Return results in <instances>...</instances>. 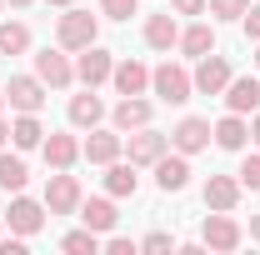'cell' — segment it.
Returning <instances> with one entry per match:
<instances>
[{
    "label": "cell",
    "mask_w": 260,
    "mask_h": 255,
    "mask_svg": "<svg viewBox=\"0 0 260 255\" xmlns=\"http://www.w3.org/2000/svg\"><path fill=\"white\" fill-rule=\"evenodd\" d=\"M100 35V20L90 10H65L60 25H55V40H60V50H85V45H95Z\"/></svg>",
    "instance_id": "6da1fadb"
},
{
    "label": "cell",
    "mask_w": 260,
    "mask_h": 255,
    "mask_svg": "<svg viewBox=\"0 0 260 255\" xmlns=\"http://www.w3.org/2000/svg\"><path fill=\"white\" fill-rule=\"evenodd\" d=\"M150 90H155L165 105H185L190 90H195V80H190V70H185V65H170V60H165L160 70H150Z\"/></svg>",
    "instance_id": "7a4b0ae2"
},
{
    "label": "cell",
    "mask_w": 260,
    "mask_h": 255,
    "mask_svg": "<svg viewBox=\"0 0 260 255\" xmlns=\"http://www.w3.org/2000/svg\"><path fill=\"white\" fill-rule=\"evenodd\" d=\"M80 200H85V195H80V180L65 175V170H55L50 185H45V210H50V215H75Z\"/></svg>",
    "instance_id": "3957f363"
},
{
    "label": "cell",
    "mask_w": 260,
    "mask_h": 255,
    "mask_svg": "<svg viewBox=\"0 0 260 255\" xmlns=\"http://www.w3.org/2000/svg\"><path fill=\"white\" fill-rule=\"evenodd\" d=\"M5 105H15L20 115H35V110L45 105V80H40V75H10Z\"/></svg>",
    "instance_id": "277c9868"
},
{
    "label": "cell",
    "mask_w": 260,
    "mask_h": 255,
    "mask_svg": "<svg viewBox=\"0 0 260 255\" xmlns=\"http://www.w3.org/2000/svg\"><path fill=\"white\" fill-rule=\"evenodd\" d=\"M190 80H195V90H200V95H225V85H230V60L210 50V55H200V65H195Z\"/></svg>",
    "instance_id": "5b68a950"
},
{
    "label": "cell",
    "mask_w": 260,
    "mask_h": 255,
    "mask_svg": "<svg viewBox=\"0 0 260 255\" xmlns=\"http://www.w3.org/2000/svg\"><path fill=\"white\" fill-rule=\"evenodd\" d=\"M5 220H10V230H15V235H25V240H30L35 230L45 225V200H30V195L20 190L15 200H10V215H5Z\"/></svg>",
    "instance_id": "8992f818"
},
{
    "label": "cell",
    "mask_w": 260,
    "mask_h": 255,
    "mask_svg": "<svg viewBox=\"0 0 260 255\" xmlns=\"http://www.w3.org/2000/svg\"><path fill=\"white\" fill-rule=\"evenodd\" d=\"M200 235H205V245H210V250H235V245L245 240V230L230 220V210H215V215H205V230H200Z\"/></svg>",
    "instance_id": "52a82bcc"
},
{
    "label": "cell",
    "mask_w": 260,
    "mask_h": 255,
    "mask_svg": "<svg viewBox=\"0 0 260 255\" xmlns=\"http://www.w3.org/2000/svg\"><path fill=\"white\" fill-rule=\"evenodd\" d=\"M170 145H175L180 155H200V150L210 145V120H200V115H185L180 125L170 130Z\"/></svg>",
    "instance_id": "ba28073f"
},
{
    "label": "cell",
    "mask_w": 260,
    "mask_h": 255,
    "mask_svg": "<svg viewBox=\"0 0 260 255\" xmlns=\"http://www.w3.org/2000/svg\"><path fill=\"white\" fill-rule=\"evenodd\" d=\"M165 145H170V135H160V130H150V125H140L135 135H130V165H155V160L165 155Z\"/></svg>",
    "instance_id": "9c48e42d"
},
{
    "label": "cell",
    "mask_w": 260,
    "mask_h": 255,
    "mask_svg": "<svg viewBox=\"0 0 260 255\" xmlns=\"http://www.w3.org/2000/svg\"><path fill=\"white\" fill-rule=\"evenodd\" d=\"M35 75H40L50 90H65V85L75 80V65L65 60V50H40V55H35Z\"/></svg>",
    "instance_id": "30bf717a"
},
{
    "label": "cell",
    "mask_w": 260,
    "mask_h": 255,
    "mask_svg": "<svg viewBox=\"0 0 260 255\" xmlns=\"http://www.w3.org/2000/svg\"><path fill=\"white\" fill-rule=\"evenodd\" d=\"M155 185H160L165 195H175V190H185L190 185V155H160L155 160Z\"/></svg>",
    "instance_id": "8fae6325"
},
{
    "label": "cell",
    "mask_w": 260,
    "mask_h": 255,
    "mask_svg": "<svg viewBox=\"0 0 260 255\" xmlns=\"http://www.w3.org/2000/svg\"><path fill=\"white\" fill-rule=\"evenodd\" d=\"M110 70H115V60H110V50H100V45H85V55H80V65H75V80L95 90L100 80H110Z\"/></svg>",
    "instance_id": "7c38bea8"
},
{
    "label": "cell",
    "mask_w": 260,
    "mask_h": 255,
    "mask_svg": "<svg viewBox=\"0 0 260 255\" xmlns=\"http://www.w3.org/2000/svg\"><path fill=\"white\" fill-rule=\"evenodd\" d=\"M120 150H125V140L115 130H90V140L80 145V155L90 160V165H110V160H120Z\"/></svg>",
    "instance_id": "4fadbf2b"
},
{
    "label": "cell",
    "mask_w": 260,
    "mask_h": 255,
    "mask_svg": "<svg viewBox=\"0 0 260 255\" xmlns=\"http://www.w3.org/2000/svg\"><path fill=\"white\" fill-rule=\"evenodd\" d=\"M240 205V180L235 175H210L205 180V210H235Z\"/></svg>",
    "instance_id": "5bb4252c"
},
{
    "label": "cell",
    "mask_w": 260,
    "mask_h": 255,
    "mask_svg": "<svg viewBox=\"0 0 260 255\" xmlns=\"http://www.w3.org/2000/svg\"><path fill=\"white\" fill-rule=\"evenodd\" d=\"M100 120H105V100L85 85V95H70V125H80V130H95Z\"/></svg>",
    "instance_id": "9a60e30c"
},
{
    "label": "cell",
    "mask_w": 260,
    "mask_h": 255,
    "mask_svg": "<svg viewBox=\"0 0 260 255\" xmlns=\"http://www.w3.org/2000/svg\"><path fill=\"white\" fill-rule=\"evenodd\" d=\"M210 140H215L220 150H245V140H250L245 115H235V110H230L225 120H215V125H210Z\"/></svg>",
    "instance_id": "2e32d148"
},
{
    "label": "cell",
    "mask_w": 260,
    "mask_h": 255,
    "mask_svg": "<svg viewBox=\"0 0 260 255\" xmlns=\"http://www.w3.org/2000/svg\"><path fill=\"white\" fill-rule=\"evenodd\" d=\"M40 150H45V165H50V170H70V165L80 160L75 135H45V140H40Z\"/></svg>",
    "instance_id": "e0dca14e"
},
{
    "label": "cell",
    "mask_w": 260,
    "mask_h": 255,
    "mask_svg": "<svg viewBox=\"0 0 260 255\" xmlns=\"http://www.w3.org/2000/svg\"><path fill=\"white\" fill-rule=\"evenodd\" d=\"M110 80H115V90L120 95H145V85H150V70L140 60H120L115 70H110Z\"/></svg>",
    "instance_id": "ac0fdd59"
},
{
    "label": "cell",
    "mask_w": 260,
    "mask_h": 255,
    "mask_svg": "<svg viewBox=\"0 0 260 255\" xmlns=\"http://www.w3.org/2000/svg\"><path fill=\"white\" fill-rule=\"evenodd\" d=\"M110 120H115V130H140V125H150V100L125 95L115 110H110Z\"/></svg>",
    "instance_id": "d6986e66"
},
{
    "label": "cell",
    "mask_w": 260,
    "mask_h": 255,
    "mask_svg": "<svg viewBox=\"0 0 260 255\" xmlns=\"http://www.w3.org/2000/svg\"><path fill=\"white\" fill-rule=\"evenodd\" d=\"M145 45H150V50H170V45H180V25H175V15H150V20H145Z\"/></svg>",
    "instance_id": "ffe728a7"
},
{
    "label": "cell",
    "mask_w": 260,
    "mask_h": 255,
    "mask_svg": "<svg viewBox=\"0 0 260 255\" xmlns=\"http://www.w3.org/2000/svg\"><path fill=\"white\" fill-rule=\"evenodd\" d=\"M225 105L235 110V115H245V110H260V80H230L225 85Z\"/></svg>",
    "instance_id": "44dd1931"
},
{
    "label": "cell",
    "mask_w": 260,
    "mask_h": 255,
    "mask_svg": "<svg viewBox=\"0 0 260 255\" xmlns=\"http://www.w3.org/2000/svg\"><path fill=\"white\" fill-rule=\"evenodd\" d=\"M80 220L90 225V230H115V205L105 200V195H95V200H80Z\"/></svg>",
    "instance_id": "7402d4cb"
},
{
    "label": "cell",
    "mask_w": 260,
    "mask_h": 255,
    "mask_svg": "<svg viewBox=\"0 0 260 255\" xmlns=\"http://www.w3.org/2000/svg\"><path fill=\"white\" fill-rule=\"evenodd\" d=\"M180 50L190 55V60H200V55H210L215 50V25H190V30H180Z\"/></svg>",
    "instance_id": "603a6c76"
},
{
    "label": "cell",
    "mask_w": 260,
    "mask_h": 255,
    "mask_svg": "<svg viewBox=\"0 0 260 255\" xmlns=\"http://www.w3.org/2000/svg\"><path fill=\"white\" fill-rule=\"evenodd\" d=\"M105 190H110V195H135V190H140V180H135V165H125V160H110V170H105Z\"/></svg>",
    "instance_id": "cb8c5ba5"
},
{
    "label": "cell",
    "mask_w": 260,
    "mask_h": 255,
    "mask_svg": "<svg viewBox=\"0 0 260 255\" xmlns=\"http://www.w3.org/2000/svg\"><path fill=\"white\" fill-rule=\"evenodd\" d=\"M25 180H30L25 160H20V155H0V190L20 195V190H25Z\"/></svg>",
    "instance_id": "d4e9b609"
},
{
    "label": "cell",
    "mask_w": 260,
    "mask_h": 255,
    "mask_svg": "<svg viewBox=\"0 0 260 255\" xmlns=\"http://www.w3.org/2000/svg\"><path fill=\"white\" fill-rule=\"evenodd\" d=\"M10 140H15V150H35V145L45 140V130H40L35 115H20V120L10 125Z\"/></svg>",
    "instance_id": "484cf974"
},
{
    "label": "cell",
    "mask_w": 260,
    "mask_h": 255,
    "mask_svg": "<svg viewBox=\"0 0 260 255\" xmlns=\"http://www.w3.org/2000/svg\"><path fill=\"white\" fill-rule=\"evenodd\" d=\"M20 50H30V30L20 20H5L0 25V55H20Z\"/></svg>",
    "instance_id": "4316f807"
},
{
    "label": "cell",
    "mask_w": 260,
    "mask_h": 255,
    "mask_svg": "<svg viewBox=\"0 0 260 255\" xmlns=\"http://www.w3.org/2000/svg\"><path fill=\"white\" fill-rule=\"evenodd\" d=\"M60 245H65L70 255H95V250H100V230H90V225H85V230H70Z\"/></svg>",
    "instance_id": "83f0119b"
},
{
    "label": "cell",
    "mask_w": 260,
    "mask_h": 255,
    "mask_svg": "<svg viewBox=\"0 0 260 255\" xmlns=\"http://www.w3.org/2000/svg\"><path fill=\"white\" fill-rule=\"evenodd\" d=\"M205 10L220 15V20H240V15L250 10V0H205Z\"/></svg>",
    "instance_id": "f1b7e54d"
},
{
    "label": "cell",
    "mask_w": 260,
    "mask_h": 255,
    "mask_svg": "<svg viewBox=\"0 0 260 255\" xmlns=\"http://www.w3.org/2000/svg\"><path fill=\"white\" fill-rule=\"evenodd\" d=\"M135 5H140V0H100V15H110V20H130Z\"/></svg>",
    "instance_id": "f546056e"
},
{
    "label": "cell",
    "mask_w": 260,
    "mask_h": 255,
    "mask_svg": "<svg viewBox=\"0 0 260 255\" xmlns=\"http://www.w3.org/2000/svg\"><path fill=\"white\" fill-rule=\"evenodd\" d=\"M140 250H145V255H165V250H175V240H170L165 230H150V235L140 240Z\"/></svg>",
    "instance_id": "4dcf8cb0"
},
{
    "label": "cell",
    "mask_w": 260,
    "mask_h": 255,
    "mask_svg": "<svg viewBox=\"0 0 260 255\" xmlns=\"http://www.w3.org/2000/svg\"><path fill=\"white\" fill-rule=\"evenodd\" d=\"M235 175H240V185H245V190H260V155H245V165H240Z\"/></svg>",
    "instance_id": "1f68e13d"
},
{
    "label": "cell",
    "mask_w": 260,
    "mask_h": 255,
    "mask_svg": "<svg viewBox=\"0 0 260 255\" xmlns=\"http://www.w3.org/2000/svg\"><path fill=\"white\" fill-rule=\"evenodd\" d=\"M240 25H245V40H260V5H250L240 15Z\"/></svg>",
    "instance_id": "d6a6232c"
},
{
    "label": "cell",
    "mask_w": 260,
    "mask_h": 255,
    "mask_svg": "<svg viewBox=\"0 0 260 255\" xmlns=\"http://www.w3.org/2000/svg\"><path fill=\"white\" fill-rule=\"evenodd\" d=\"M105 250H110V255H135L140 245H135V240H125V235H110V240H105Z\"/></svg>",
    "instance_id": "836d02e7"
},
{
    "label": "cell",
    "mask_w": 260,
    "mask_h": 255,
    "mask_svg": "<svg viewBox=\"0 0 260 255\" xmlns=\"http://www.w3.org/2000/svg\"><path fill=\"white\" fill-rule=\"evenodd\" d=\"M170 10H180V15H205V0H170Z\"/></svg>",
    "instance_id": "e575fe53"
},
{
    "label": "cell",
    "mask_w": 260,
    "mask_h": 255,
    "mask_svg": "<svg viewBox=\"0 0 260 255\" xmlns=\"http://www.w3.org/2000/svg\"><path fill=\"white\" fill-rule=\"evenodd\" d=\"M0 255H25V235H15V240H0Z\"/></svg>",
    "instance_id": "d590c367"
},
{
    "label": "cell",
    "mask_w": 260,
    "mask_h": 255,
    "mask_svg": "<svg viewBox=\"0 0 260 255\" xmlns=\"http://www.w3.org/2000/svg\"><path fill=\"white\" fill-rule=\"evenodd\" d=\"M250 240H260V215H250Z\"/></svg>",
    "instance_id": "8d00e7d4"
},
{
    "label": "cell",
    "mask_w": 260,
    "mask_h": 255,
    "mask_svg": "<svg viewBox=\"0 0 260 255\" xmlns=\"http://www.w3.org/2000/svg\"><path fill=\"white\" fill-rule=\"evenodd\" d=\"M250 135H255V145H260V115H255V120H250Z\"/></svg>",
    "instance_id": "74e56055"
},
{
    "label": "cell",
    "mask_w": 260,
    "mask_h": 255,
    "mask_svg": "<svg viewBox=\"0 0 260 255\" xmlns=\"http://www.w3.org/2000/svg\"><path fill=\"white\" fill-rule=\"evenodd\" d=\"M5 140H10V125H5V120H0V145H5Z\"/></svg>",
    "instance_id": "f35d334b"
},
{
    "label": "cell",
    "mask_w": 260,
    "mask_h": 255,
    "mask_svg": "<svg viewBox=\"0 0 260 255\" xmlns=\"http://www.w3.org/2000/svg\"><path fill=\"white\" fill-rule=\"evenodd\" d=\"M45 5H60V10H70V0H45Z\"/></svg>",
    "instance_id": "ab89813d"
},
{
    "label": "cell",
    "mask_w": 260,
    "mask_h": 255,
    "mask_svg": "<svg viewBox=\"0 0 260 255\" xmlns=\"http://www.w3.org/2000/svg\"><path fill=\"white\" fill-rule=\"evenodd\" d=\"M10 5H15V10H25V5H30V0H10Z\"/></svg>",
    "instance_id": "60d3db41"
},
{
    "label": "cell",
    "mask_w": 260,
    "mask_h": 255,
    "mask_svg": "<svg viewBox=\"0 0 260 255\" xmlns=\"http://www.w3.org/2000/svg\"><path fill=\"white\" fill-rule=\"evenodd\" d=\"M0 110H5V95H0Z\"/></svg>",
    "instance_id": "b9f144b4"
},
{
    "label": "cell",
    "mask_w": 260,
    "mask_h": 255,
    "mask_svg": "<svg viewBox=\"0 0 260 255\" xmlns=\"http://www.w3.org/2000/svg\"><path fill=\"white\" fill-rule=\"evenodd\" d=\"M255 65H260V50H255Z\"/></svg>",
    "instance_id": "7bdbcfd3"
},
{
    "label": "cell",
    "mask_w": 260,
    "mask_h": 255,
    "mask_svg": "<svg viewBox=\"0 0 260 255\" xmlns=\"http://www.w3.org/2000/svg\"><path fill=\"white\" fill-rule=\"evenodd\" d=\"M0 5H5V0H0Z\"/></svg>",
    "instance_id": "ee69618b"
},
{
    "label": "cell",
    "mask_w": 260,
    "mask_h": 255,
    "mask_svg": "<svg viewBox=\"0 0 260 255\" xmlns=\"http://www.w3.org/2000/svg\"><path fill=\"white\" fill-rule=\"evenodd\" d=\"M0 220H5V215H0Z\"/></svg>",
    "instance_id": "f6af8a7d"
}]
</instances>
